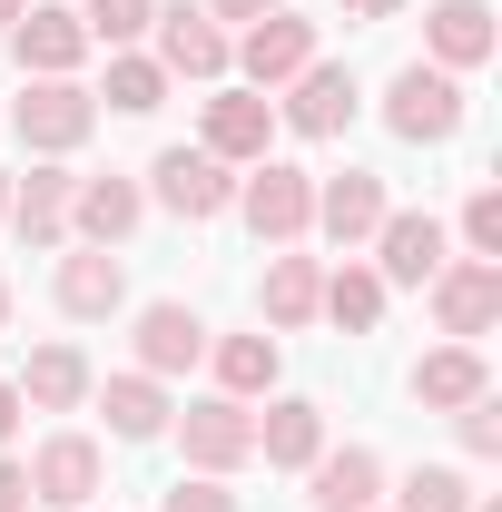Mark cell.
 <instances>
[{
	"label": "cell",
	"mask_w": 502,
	"mask_h": 512,
	"mask_svg": "<svg viewBox=\"0 0 502 512\" xmlns=\"http://www.w3.org/2000/svg\"><path fill=\"white\" fill-rule=\"evenodd\" d=\"M384 128L404 138V148H443V138H463V119H473V89L453 79V69H434V60H404L394 79H384Z\"/></svg>",
	"instance_id": "cell-1"
},
{
	"label": "cell",
	"mask_w": 502,
	"mask_h": 512,
	"mask_svg": "<svg viewBox=\"0 0 502 512\" xmlns=\"http://www.w3.org/2000/svg\"><path fill=\"white\" fill-rule=\"evenodd\" d=\"M227 217H247L256 247H306L315 237V168H296V158L237 168V207H227Z\"/></svg>",
	"instance_id": "cell-2"
},
{
	"label": "cell",
	"mask_w": 502,
	"mask_h": 512,
	"mask_svg": "<svg viewBox=\"0 0 502 512\" xmlns=\"http://www.w3.org/2000/svg\"><path fill=\"white\" fill-rule=\"evenodd\" d=\"M138 188H148V207H168L178 227H217V217L237 207V168L178 138V148H158V158H148V178H138Z\"/></svg>",
	"instance_id": "cell-3"
},
{
	"label": "cell",
	"mask_w": 502,
	"mask_h": 512,
	"mask_svg": "<svg viewBox=\"0 0 502 512\" xmlns=\"http://www.w3.org/2000/svg\"><path fill=\"white\" fill-rule=\"evenodd\" d=\"M168 434H178V453H188V473H247L256 463V404H237V394H188L178 414H168Z\"/></svg>",
	"instance_id": "cell-4"
},
{
	"label": "cell",
	"mask_w": 502,
	"mask_h": 512,
	"mask_svg": "<svg viewBox=\"0 0 502 512\" xmlns=\"http://www.w3.org/2000/svg\"><path fill=\"white\" fill-rule=\"evenodd\" d=\"M89 128H99V99H89L79 79H20L10 138H20L30 158H79V148H89Z\"/></svg>",
	"instance_id": "cell-5"
},
{
	"label": "cell",
	"mask_w": 502,
	"mask_h": 512,
	"mask_svg": "<svg viewBox=\"0 0 502 512\" xmlns=\"http://www.w3.org/2000/svg\"><path fill=\"white\" fill-rule=\"evenodd\" d=\"M424 306H434L443 345H483V335L502 325V266L493 256H443L434 286H424Z\"/></svg>",
	"instance_id": "cell-6"
},
{
	"label": "cell",
	"mask_w": 502,
	"mask_h": 512,
	"mask_svg": "<svg viewBox=\"0 0 502 512\" xmlns=\"http://www.w3.org/2000/svg\"><path fill=\"white\" fill-rule=\"evenodd\" d=\"M148 60L168 69V79L217 89V79H227V60H237V40H227V20H207L197 0H158V20H148Z\"/></svg>",
	"instance_id": "cell-7"
},
{
	"label": "cell",
	"mask_w": 502,
	"mask_h": 512,
	"mask_svg": "<svg viewBox=\"0 0 502 512\" xmlns=\"http://www.w3.org/2000/svg\"><path fill=\"white\" fill-rule=\"evenodd\" d=\"M197 148L227 158V168H256V158L276 148V99L247 89V79H217V89L197 99Z\"/></svg>",
	"instance_id": "cell-8"
},
{
	"label": "cell",
	"mask_w": 502,
	"mask_h": 512,
	"mask_svg": "<svg viewBox=\"0 0 502 512\" xmlns=\"http://www.w3.org/2000/svg\"><path fill=\"white\" fill-rule=\"evenodd\" d=\"M207 335H217V325L197 316L188 296H148V306L128 316V355H138V375L178 384V375H197V365H207Z\"/></svg>",
	"instance_id": "cell-9"
},
{
	"label": "cell",
	"mask_w": 502,
	"mask_h": 512,
	"mask_svg": "<svg viewBox=\"0 0 502 512\" xmlns=\"http://www.w3.org/2000/svg\"><path fill=\"white\" fill-rule=\"evenodd\" d=\"M99 493H109V453H99V434L60 424V434H40V444H30V503H50V512H89Z\"/></svg>",
	"instance_id": "cell-10"
},
{
	"label": "cell",
	"mask_w": 502,
	"mask_h": 512,
	"mask_svg": "<svg viewBox=\"0 0 502 512\" xmlns=\"http://www.w3.org/2000/svg\"><path fill=\"white\" fill-rule=\"evenodd\" d=\"M306 60H325V40H315V20L306 10H266V20H247L237 30V60H227V79H247V89H286Z\"/></svg>",
	"instance_id": "cell-11"
},
{
	"label": "cell",
	"mask_w": 502,
	"mask_h": 512,
	"mask_svg": "<svg viewBox=\"0 0 502 512\" xmlns=\"http://www.w3.org/2000/svg\"><path fill=\"white\" fill-rule=\"evenodd\" d=\"M365 109V79L345 60H306L286 89H276V128H296V138H345Z\"/></svg>",
	"instance_id": "cell-12"
},
{
	"label": "cell",
	"mask_w": 502,
	"mask_h": 512,
	"mask_svg": "<svg viewBox=\"0 0 502 512\" xmlns=\"http://www.w3.org/2000/svg\"><path fill=\"white\" fill-rule=\"evenodd\" d=\"M50 306H60L69 325L128 316V256H119V247H79V237H69L60 266H50Z\"/></svg>",
	"instance_id": "cell-13"
},
{
	"label": "cell",
	"mask_w": 502,
	"mask_h": 512,
	"mask_svg": "<svg viewBox=\"0 0 502 512\" xmlns=\"http://www.w3.org/2000/svg\"><path fill=\"white\" fill-rule=\"evenodd\" d=\"M69 188H79V168L69 158H30V178H10V237L30 256H60L69 247Z\"/></svg>",
	"instance_id": "cell-14"
},
{
	"label": "cell",
	"mask_w": 502,
	"mask_h": 512,
	"mask_svg": "<svg viewBox=\"0 0 502 512\" xmlns=\"http://www.w3.org/2000/svg\"><path fill=\"white\" fill-rule=\"evenodd\" d=\"M453 256V227H443L434 207H384V227H375V266L384 286H434V266Z\"/></svg>",
	"instance_id": "cell-15"
},
{
	"label": "cell",
	"mask_w": 502,
	"mask_h": 512,
	"mask_svg": "<svg viewBox=\"0 0 502 512\" xmlns=\"http://www.w3.org/2000/svg\"><path fill=\"white\" fill-rule=\"evenodd\" d=\"M384 483H394V463L375 444H325L306 463V512H384Z\"/></svg>",
	"instance_id": "cell-16"
},
{
	"label": "cell",
	"mask_w": 502,
	"mask_h": 512,
	"mask_svg": "<svg viewBox=\"0 0 502 512\" xmlns=\"http://www.w3.org/2000/svg\"><path fill=\"white\" fill-rule=\"evenodd\" d=\"M10 60H20V79H79V60H89L79 10H69V0H30V10L10 20Z\"/></svg>",
	"instance_id": "cell-17"
},
{
	"label": "cell",
	"mask_w": 502,
	"mask_h": 512,
	"mask_svg": "<svg viewBox=\"0 0 502 512\" xmlns=\"http://www.w3.org/2000/svg\"><path fill=\"white\" fill-rule=\"evenodd\" d=\"M384 178L375 168H335V178H315V237L325 247H345V256H365L375 247V227H384Z\"/></svg>",
	"instance_id": "cell-18"
},
{
	"label": "cell",
	"mask_w": 502,
	"mask_h": 512,
	"mask_svg": "<svg viewBox=\"0 0 502 512\" xmlns=\"http://www.w3.org/2000/svg\"><path fill=\"white\" fill-rule=\"evenodd\" d=\"M138 227H148V188H138L128 168H99V178L69 188V237H79V247H128Z\"/></svg>",
	"instance_id": "cell-19"
},
{
	"label": "cell",
	"mask_w": 502,
	"mask_h": 512,
	"mask_svg": "<svg viewBox=\"0 0 502 512\" xmlns=\"http://www.w3.org/2000/svg\"><path fill=\"white\" fill-rule=\"evenodd\" d=\"M89 414H109V444H158L168 414H178V394L158 375H138V365H119V375L89 384Z\"/></svg>",
	"instance_id": "cell-20"
},
{
	"label": "cell",
	"mask_w": 502,
	"mask_h": 512,
	"mask_svg": "<svg viewBox=\"0 0 502 512\" xmlns=\"http://www.w3.org/2000/svg\"><path fill=\"white\" fill-rule=\"evenodd\" d=\"M325 444H335V434H325V404H315V394H266V404H256V463H266V473H306Z\"/></svg>",
	"instance_id": "cell-21"
},
{
	"label": "cell",
	"mask_w": 502,
	"mask_h": 512,
	"mask_svg": "<svg viewBox=\"0 0 502 512\" xmlns=\"http://www.w3.org/2000/svg\"><path fill=\"white\" fill-rule=\"evenodd\" d=\"M502 50V20H493V0H434L424 10V60L453 69V79H473V69Z\"/></svg>",
	"instance_id": "cell-22"
},
{
	"label": "cell",
	"mask_w": 502,
	"mask_h": 512,
	"mask_svg": "<svg viewBox=\"0 0 502 512\" xmlns=\"http://www.w3.org/2000/svg\"><path fill=\"white\" fill-rule=\"evenodd\" d=\"M20 404H30V414H79V404H89V384H99V365H89V355H79V345H69V335H50V345H30V355H20Z\"/></svg>",
	"instance_id": "cell-23"
},
{
	"label": "cell",
	"mask_w": 502,
	"mask_h": 512,
	"mask_svg": "<svg viewBox=\"0 0 502 512\" xmlns=\"http://www.w3.org/2000/svg\"><path fill=\"white\" fill-rule=\"evenodd\" d=\"M315 306H325V256L276 247V256H266V286H256V316H266V335H306Z\"/></svg>",
	"instance_id": "cell-24"
},
{
	"label": "cell",
	"mask_w": 502,
	"mask_h": 512,
	"mask_svg": "<svg viewBox=\"0 0 502 512\" xmlns=\"http://www.w3.org/2000/svg\"><path fill=\"white\" fill-rule=\"evenodd\" d=\"M404 394H414L424 414H463V404L493 394V365H483V345H434V355H414Z\"/></svg>",
	"instance_id": "cell-25"
},
{
	"label": "cell",
	"mask_w": 502,
	"mask_h": 512,
	"mask_svg": "<svg viewBox=\"0 0 502 512\" xmlns=\"http://www.w3.org/2000/svg\"><path fill=\"white\" fill-rule=\"evenodd\" d=\"M207 375H217V394H237V404H266L276 375H286V345L266 325L256 335H207Z\"/></svg>",
	"instance_id": "cell-26"
},
{
	"label": "cell",
	"mask_w": 502,
	"mask_h": 512,
	"mask_svg": "<svg viewBox=\"0 0 502 512\" xmlns=\"http://www.w3.org/2000/svg\"><path fill=\"white\" fill-rule=\"evenodd\" d=\"M384 306H394V286H384L365 256H335L325 266V306H315V325H335V335H375Z\"/></svg>",
	"instance_id": "cell-27"
},
{
	"label": "cell",
	"mask_w": 502,
	"mask_h": 512,
	"mask_svg": "<svg viewBox=\"0 0 502 512\" xmlns=\"http://www.w3.org/2000/svg\"><path fill=\"white\" fill-rule=\"evenodd\" d=\"M168 89H178V79L148 60V50H109V79H99L89 99H99V109H119V119H158V109H168Z\"/></svg>",
	"instance_id": "cell-28"
},
{
	"label": "cell",
	"mask_w": 502,
	"mask_h": 512,
	"mask_svg": "<svg viewBox=\"0 0 502 512\" xmlns=\"http://www.w3.org/2000/svg\"><path fill=\"white\" fill-rule=\"evenodd\" d=\"M384 512H473V473L463 463H414L404 483H384Z\"/></svg>",
	"instance_id": "cell-29"
},
{
	"label": "cell",
	"mask_w": 502,
	"mask_h": 512,
	"mask_svg": "<svg viewBox=\"0 0 502 512\" xmlns=\"http://www.w3.org/2000/svg\"><path fill=\"white\" fill-rule=\"evenodd\" d=\"M148 20H158V0H79L89 50H138V40H148Z\"/></svg>",
	"instance_id": "cell-30"
},
{
	"label": "cell",
	"mask_w": 502,
	"mask_h": 512,
	"mask_svg": "<svg viewBox=\"0 0 502 512\" xmlns=\"http://www.w3.org/2000/svg\"><path fill=\"white\" fill-rule=\"evenodd\" d=\"M453 237H463V256H493V266H502V188H493V178H483V188L463 197Z\"/></svg>",
	"instance_id": "cell-31"
},
{
	"label": "cell",
	"mask_w": 502,
	"mask_h": 512,
	"mask_svg": "<svg viewBox=\"0 0 502 512\" xmlns=\"http://www.w3.org/2000/svg\"><path fill=\"white\" fill-rule=\"evenodd\" d=\"M453 444L473 453V463H493V453H502V404H493V394H483V404H463V414H453Z\"/></svg>",
	"instance_id": "cell-32"
},
{
	"label": "cell",
	"mask_w": 502,
	"mask_h": 512,
	"mask_svg": "<svg viewBox=\"0 0 502 512\" xmlns=\"http://www.w3.org/2000/svg\"><path fill=\"white\" fill-rule=\"evenodd\" d=\"M158 512H237V493H227L217 473H178V483L158 493Z\"/></svg>",
	"instance_id": "cell-33"
},
{
	"label": "cell",
	"mask_w": 502,
	"mask_h": 512,
	"mask_svg": "<svg viewBox=\"0 0 502 512\" xmlns=\"http://www.w3.org/2000/svg\"><path fill=\"white\" fill-rule=\"evenodd\" d=\"M0 512H30V463L20 453H0Z\"/></svg>",
	"instance_id": "cell-34"
},
{
	"label": "cell",
	"mask_w": 502,
	"mask_h": 512,
	"mask_svg": "<svg viewBox=\"0 0 502 512\" xmlns=\"http://www.w3.org/2000/svg\"><path fill=\"white\" fill-rule=\"evenodd\" d=\"M20 424H30V404H20V384H10V375H0V453H10V444H20Z\"/></svg>",
	"instance_id": "cell-35"
},
{
	"label": "cell",
	"mask_w": 502,
	"mask_h": 512,
	"mask_svg": "<svg viewBox=\"0 0 502 512\" xmlns=\"http://www.w3.org/2000/svg\"><path fill=\"white\" fill-rule=\"evenodd\" d=\"M197 10H207V20H237V30H247V20H266V10H286V0H197Z\"/></svg>",
	"instance_id": "cell-36"
},
{
	"label": "cell",
	"mask_w": 502,
	"mask_h": 512,
	"mask_svg": "<svg viewBox=\"0 0 502 512\" xmlns=\"http://www.w3.org/2000/svg\"><path fill=\"white\" fill-rule=\"evenodd\" d=\"M404 0H335V20H394Z\"/></svg>",
	"instance_id": "cell-37"
},
{
	"label": "cell",
	"mask_w": 502,
	"mask_h": 512,
	"mask_svg": "<svg viewBox=\"0 0 502 512\" xmlns=\"http://www.w3.org/2000/svg\"><path fill=\"white\" fill-rule=\"evenodd\" d=\"M10 316H20V296H10V276H0V335H10Z\"/></svg>",
	"instance_id": "cell-38"
},
{
	"label": "cell",
	"mask_w": 502,
	"mask_h": 512,
	"mask_svg": "<svg viewBox=\"0 0 502 512\" xmlns=\"http://www.w3.org/2000/svg\"><path fill=\"white\" fill-rule=\"evenodd\" d=\"M20 10H30V0H0V30H10V20H20Z\"/></svg>",
	"instance_id": "cell-39"
},
{
	"label": "cell",
	"mask_w": 502,
	"mask_h": 512,
	"mask_svg": "<svg viewBox=\"0 0 502 512\" xmlns=\"http://www.w3.org/2000/svg\"><path fill=\"white\" fill-rule=\"evenodd\" d=\"M0 217H10V168H0Z\"/></svg>",
	"instance_id": "cell-40"
},
{
	"label": "cell",
	"mask_w": 502,
	"mask_h": 512,
	"mask_svg": "<svg viewBox=\"0 0 502 512\" xmlns=\"http://www.w3.org/2000/svg\"><path fill=\"white\" fill-rule=\"evenodd\" d=\"M89 512H99V503H89Z\"/></svg>",
	"instance_id": "cell-41"
}]
</instances>
